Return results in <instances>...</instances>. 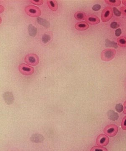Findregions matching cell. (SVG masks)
<instances>
[{
    "instance_id": "25",
    "label": "cell",
    "mask_w": 126,
    "mask_h": 151,
    "mask_svg": "<svg viewBox=\"0 0 126 151\" xmlns=\"http://www.w3.org/2000/svg\"><path fill=\"white\" fill-rule=\"evenodd\" d=\"M113 9H114V13L115 15L117 16H120L121 15V13L116 8H114Z\"/></svg>"
},
{
    "instance_id": "26",
    "label": "cell",
    "mask_w": 126,
    "mask_h": 151,
    "mask_svg": "<svg viewBox=\"0 0 126 151\" xmlns=\"http://www.w3.org/2000/svg\"><path fill=\"white\" fill-rule=\"evenodd\" d=\"M121 33H122V30L120 29H118L115 31V35L117 36H120L121 35Z\"/></svg>"
},
{
    "instance_id": "15",
    "label": "cell",
    "mask_w": 126,
    "mask_h": 151,
    "mask_svg": "<svg viewBox=\"0 0 126 151\" xmlns=\"http://www.w3.org/2000/svg\"><path fill=\"white\" fill-rule=\"evenodd\" d=\"M85 17V14L82 12H77L74 14V17L78 20H83Z\"/></svg>"
},
{
    "instance_id": "23",
    "label": "cell",
    "mask_w": 126,
    "mask_h": 151,
    "mask_svg": "<svg viewBox=\"0 0 126 151\" xmlns=\"http://www.w3.org/2000/svg\"><path fill=\"white\" fill-rule=\"evenodd\" d=\"M101 8V6L100 5L96 4L95 5L93 6V9L94 11H99Z\"/></svg>"
},
{
    "instance_id": "4",
    "label": "cell",
    "mask_w": 126,
    "mask_h": 151,
    "mask_svg": "<svg viewBox=\"0 0 126 151\" xmlns=\"http://www.w3.org/2000/svg\"><path fill=\"white\" fill-rule=\"evenodd\" d=\"M113 12L112 9L110 7H107L102 12L101 17L102 22H106L109 21L112 17Z\"/></svg>"
},
{
    "instance_id": "14",
    "label": "cell",
    "mask_w": 126,
    "mask_h": 151,
    "mask_svg": "<svg viewBox=\"0 0 126 151\" xmlns=\"http://www.w3.org/2000/svg\"><path fill=\"white\" fill-rule=\"evenodd\" d=\"M105 2L109 5L113 6H118L121 5V1L120 0H107Z\"/></svg>"
},
{
    "instance_id": "22",
    "label": "cell",
    "mask_w": 126,
    "mask_h": 151,
    "mask_svg": "<svg viewBox=\"0 0 126 151\" xmlns=\"http://www.w3.org/2000/svg\"><path fill=\"white\" fill-rule=\"evenodd\" d=\"M30 2L37 5H42L43 3V1L42 0H38V1L32 0V1H30Z\"/></svg>"
},
{
    "instance_id": "10",
    "label": "cell",
    "mask_w": 126,
    "mask_h": 151,
    "mask_svg": "<svg viewBox=\"0 0 126 151\" xmlns=\"http://www.w3.org/2000/svg\"><path fill=\"white\" fill-rule=\"evenodd\" d=\"M89 27V25L86 22H80L75 24V28L78 30L84 31L88 29Z\"/></svg>"
},
{
    "instance_id": "17",
    "label": "cell",
    "mask_w": 126,
    "mask_h": 151,
    "mask_svg": "<svg viewBox=\"0 0 126 151\" xmlns=\"http://www.w3.org/2000/svg\"><path fill=\"white\" fill-rule=\"evenodd\" d=\"M37 20L40 24L43 25V26L46 27H49L50 23L46 20L41 18L38 17L37 19Z\"/></svg>"
},
{
    "instance_id": "9",
    "label": "cell",
    "mask_w": 126,
    "mask_h": 151,
    "mask_svg": "<svg viewBox=\"0 0 126 151\" xmlns=\"http://www.w3.org/2000/svg\"><path fill=\"white\" fill-rule=\"evenodd\" d=\"M4 100L8 105H11L13 103L14 100V96L12 93L11 92H5L3 95Z\"/></svg>"
},
{
    "instance_id": "13",
    "label": "cell",
    "mask_w": 126,
    "mask_h": 151,
    "mask_svg": "<svg viewBox=\"0 0 126 151\" xmlns=\"http://www.w3.org/2000/svg\"><path fill=\"white\" fill-rule=\"evenodd\" d=\"M117 42L118 45L121 47H126V37L122 36L117 39Z\"/></svg>"
},
{
    "instance_id": "3",
    "label": "cell",
    "mask_w": 126,
    "mask_h": 151,
    "mask_svg": "<svg viewBox=\"0 0 126 151\" xmlns=\"http://www.w3.org/2000/svg\"><path fill=\"white\" fill-rule=\"evenodd\" d=\"M24 60L27 64L32 66L37 65L39 62L38 56L33 53L27 55L25 57Z\"/></svg>"
},
{
    "instance_id": "1",
    "label": "cell",
    "mask_w": 126,
    "mask_h": 151,
    "mask_svg": "<svg viewBox=\"0 0 126 151\" xmlns=\"http://www.w3.org/2000/svg\"><path fill=\"white\" fill-rule=\"evenodd\" d=\"M117 52L114 49L107 48L104 50L101 53V58L104 61H109L112 60L116 55Z\"/></svg>"
},
{
    "instance_id": "18",
    "label": "cell",
    "mask_w": 126,
    "mask_h": 151,
    "mask_svg": "<svg viewBox=\"0 0 126 151\" xmlns=\"http://www.w3.org/2000/svg\"><path fill=\"white\" fill-rule=\"evenodd\" d=\"M91 151H108V150L106 148L100 146H95L91 149Z\"/></svg>"
},
{
    "instance_id": "29",
    "label": "cell",
    "mask_w": 126,
    "mask_h": 151,
    "mask_svg": "<svg viewBox=\"0 0 126 151\" xmlns=\"http://www.w3.org/2000/svg\"><path fill=\"white\" fill-rule=\"evenodd\" d=\"M123 4L125 6H126V0H124V1H122Z\"/></svg>"
},
{
    "instance_id": "16",
    "label": "cell",
    "mask_w": 126,
    "mask_h": 151,
    "mask_svg": "<svg viewBox=\"0 0 126 151\" xmlns=\"http://www.w3.org/2000/svg\"><path fill=\"white\" fill-rule=\"evenodd\" d=\"M28 31L31 36H35L37 33V29L32 24H30L29 26Z\"/></svg>"
},
{
    "instance_id": "12",
    "label": "cell",
    "mask_w": 126,
    "mask_h": 151,
    "mask_svg": "<svg viewBox=\"0 0 126 151\" xmlns=\"http://www.w3.org/2000/svg\"><path fill=\"white\" fill-rule=\"evenodd\" d=\"M48 5L50 10L53 11H56L58 8L57 1H48Z\"/></svg>"
},
{
    "instance_id": "11",
    "label": "cell",
    "mask_w": 126,
    "mask_h": 151,
    "mask_svg": "<svg viewBox=\"0 0 126 151\" xmlns=\"http://www.w3.org/2000/svg\"><path fill=\"white\" fill-rule=\"evenodd\" d=\"M44 138L42 135L35 134L32 135V137H31V140L32 142L35 143H39L42 142L44 140Z\"/></svg>"
},
{
    "instance_id": "20",
    "label": "cell",
    "mask_w": 126,
    "mask_h": 151,
    "mask_svg": "<svg viewBox=\"0 0 126 151\" xmlns=\"http://www.w3.org/2000/svg\"><path fill=\"white\" fill-rule=\"evenodd\" d=\"M116 109L119 113H121L123 110V107L121 104H117L116 106Z\"/></svg>"
},
{
    "instance_id": "21",
    "label": "cell",
    "mask_w": 126,
    "mask_h": 151,
    "mask_svg": "<svg viewBox=\"0 0 126 151\" xmlns=\"http://www.w3.org/2000/svg\"><path fill=\"white\" fill-rule=\"evenodd\" d=\"M121 127H122V129L123 130H126V116L124 117L122 121Z\"/></svg>"
},
{
    "instance_id": "27",
    "label": "cell",
    "mask_w": 126,
    "mask_h": 151,
    "mask_svg": "<svg viewBox=\"0 0 126 151\" xmlns=\"http://www.w3.org/2000/svg\"><path fill=\"white\" fill-rule=\"evenodd\" d=\"M118 26L119 25H118L117 24L116 22H115L112 23L111 25V27L114 29L117 28L118 27Z\"/></svg>"
},
{
    "instance_id": "5",
    "label": "cell",
    "mask_w": 126,
    "mask_h": 151,
    "mask_svg": "<svg viewBox=\"0 0 126 151\" xmlns=\"http://www.w3.org/2000/svg\"><path fill=\"white\" fill-rule=\"evenodd\" d=\"M118 131L117 127L114 124L108 125L104 129V133L110 137H114Z\"/></svg>"
},
{
    "instance_id": "28",
    "label": "cell",
    "mask_w": 126,
    "mask_h": 151,
    "mask_svg": "<svg viewBox=\"0 0 126 151\" xmlns=\"http://www.w3.org/2000/svg\"><path fill=\"white\" fill-rule=\"evenodd\" d=\"M124 108H124V113L126 114V101H125V103H124Z\"/></svg>"
},
{
    "instance_id": "19",
    "label": "cell",
    "mask_w": 126,
    "mask_h": 151,
    "mask_svg": "<svg viewBox=\"0 0 126 151\" xmlns=\"http://www.w3.org/2000/svg\"><path fill=\"white\" fill-rule=\"evenodd\" d=\"M50 40V37L47 34H45L42 38V41L44 43H47Z\"/></svg>"
},
{
    "instance_id": "7",
    "label": "cell",
    "mask_w": 126,
    "mask_h": 151,
    "mask_svg": "<svg viewBox=\"0 0 126 151\" xmlns=\"http://www.w3.org/2000/svg\"><path fill=\"white\" fill-rule=\"evenodd\" d=\"M109 142V139L106 135L102 134L99 135L96 139V144L100 147L107 146Z\"/></svg>"
},
{
    "instance_id": "24",
    "label": "cell",
    "mask_w": 126,
    "mask_h": 151,
    "mask_svg": "<svg viewBox=\"0 0 126 151\" xmlns=\"http://www.w3.org/2000/svg\"><path fill=\"white\" fill-rule=\"evenodd\" d=\"M120 10L121 13L122 14L125 16L126 17V7H122L120 9Z\"/></svg>"
},
{
    "instance_id": "8",
    "label": "cell",
    "mask_w": 126,
    "mask_h": 151,
    "mask_svg": "<svg viewBox=\"0 0 126 151\" xmlns=\"http://www.w3.org/2000/svg\"><path fill=\"white\" fill-rule=\"evenodd\" d=\"M85 20L90 24L95 25L98 24L100 22V20L98 17L93 14H89L86 16Z\"/></svg>"
},
{
    "instance_id": "6",
    "label": "cell",
    "mask_w": 126,
    "mask_h": 151,
    "mask_svg": "<svg viewBox=\"0 0 126 151\" xmlns=\"http://www.w3.org/2000/svg\"><path fill=\"white\" fill-rule=\"evenodd\" d=\"M19 69L20 72L23 75L29 76L32 75L34 72V69L33 67L29 65L22 63L19 65Z\"/></svg>"
},
{
    "instance_id": "2",
    "label": "cell",
    "mask_w": 126,
    "mask_h": 151,
    "mask_svg": "<svg viewBox=\"0 0 126 151\" xmlns=\"http://www.w3.org/2000/svg\"><path fill=\"white\" fill-rule=\"evenodd\" d=\"M25 12L28 15L32 17H37L40 16L41 14L40 10L35 6H27L25 8Z\"/></svg>"
}]
</instances>
